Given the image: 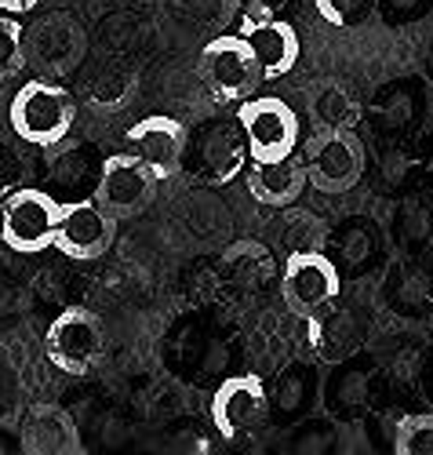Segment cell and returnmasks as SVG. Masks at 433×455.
Here are the masks:
<instances>
[{
    "label": "cell",
    "mask_w": 433,
    "mask_h": 455,
    "mask_svg": "<svg viewBox=\"0 0 433 455\" xmlns=\"http://www.w3.org/2000/svg\"><path fill=\"white\" fill-rule=\"evenodd\" d=\"M237 124L252 161H281L299 146V113L277 95H248L237 109Z\"/></svg>",
    "instance_id": "obj_4"
},
{
    "label": "cell",
    "mask_w": 433,
    "mask_h": 455,
    "mask_svg": "<svg viewBox=\"0 0 433 455\" xmlns=\"http://www.w3.org/2000/svg\"><path fill=\"white\" fill-rule=\"evenodd\" d=\"M382 4H386L389 12H415L422 0H382Z\"/></svg>",
    "instance_id": "obj_31"
},
{
    "label": "cell",
    "mask_w": 433,
    "mask_h": 455,
    "mask_svg": "<svg viewBox=\"0 0 433 455\" xmlns=\"http://www.w3.org/2000/svg\"><path fill=\"white\" fill-rule=\"evenodd\" d=\"M15 172H19V164H15V157H12V149L0 142V194H4V189H12Z\"/></svg>",
    "instance_id": "obj_29"
},
{
    "label": "cell",
    "mask_w": 433,
    "mask_h": 455,
    "mask_svg": "<svg viewBox=\"0 0 433 455\" xmlns=\"http://www.w3.org/2000/svg\"><path fill=\"white\" fill-rule=\"evenodd\" d=\"M186 154H189V168L201 175V182H208V186L233 182L248 164V146H245L237 117L208 121L193 135H186Z\"/></svg>",
    "instance_id": "obj_8"
},
{
    "label": "cell",
    "mask_w": 433,
    "mask_h": 455,
    "mask_svg": "<svg viewBox=\"0 0 433 455\" xmlns=\"http://www.w3.org/2000/svg\"><path fill=\"white\" fill-rule=\"evenodd\" d=\"M113 241H116V219L95 197H81V201L62 204L55 248L66 259H76V262L102 259L113 248Z\"/></svg>",
    "instance_id": "obj_12"
},
{
    "label": "cell",
    "mask_w": 433,
    "mask_h": 455,
    "mask_svg": "<svg viewBox=\"0 0 433 455\" xmlns=\"http://www.w3.org/2000/svg\"><path fill=\"white\" fill-rule=\"evenodd\" d=\"M44 357L66 375H88L102 357V324L92 310L69 307L62 310L44 335Z\"/></svg>",
    "instance_id": "obj_9"
},
{
    "label": "cell",
    "mask_w": 433,
    "mask_h": 455,
    "mask_svg": "<svg viewBox=\"0 0 433 455\" xmlns=\"http://www.w3.org/2000/svg\"><path fill=\"white\" fill-rule=\"evenodd\" d=\"M309 343L328 364L361 354L368 343V314H361L357 307H328V314L309 317Z\"/></svg>",
    "instance_id": "obj_17"
},
{
    "label": "cell",
    "mask_w": 433,
    "mask_h": 455,
    "mask_svg": "<svg viewBox=\"0 0 433 455\" xmlns=\"http://www.w3.org/2000/svg\"><path fill=\"white\" fill-rule=\"evenodd\" d=\"M339 291H342V270L335 259H328L317 248H299L288 255L281 270V295L295 317L309 321L325 314L328 307H335Z\"/></svg>",
    "instance_id": "obj_3"
},
{
    "label": "cell",
    "mask_w": 433,
    "mask_h": 455,
    "mask_svg": "<svg viewBox=\"0 0 433 455\" xmlns=\"http://www.w3.org/2000/svg\"><path fill=\"white\" fill-rule=\"evenodd\" d=\"M309 113L317 117L321 132H332V128H353V124H357L361 106H357V99H353L342 84H325V88L313 92Z\"/></svg>",
    "instance_id": "obj_21"
},
{
    "label": "cell",
    "mask_w": 433,
    "mask_h": 455,
    "mask_svg": "<svg viewBox=\"0 0 433 455\" xmlns=\"http://www.w3.org/2000/svg\"><path fill=\"white\" fill-rule=\"evenodd\" d=\"M186 128L175 117H142L128 128V149L153 168L156 179H172L186 157Z\"/></svg>",
    "instance_id": "obj_15"
},
{
    "label": "cell",
    "mask_w": 433,
    "mask_h": 455,
    "mask_svg": "<svg viewBox=\"0 0 433 455\" xmlns=\"http://www.w3.org/2000/svg\"><path fill=\"white\" fill-rule=\"evenodd\" d=\"M313 401H317V368L309 361H292L281 368L277 383H273L269 394V419L292 427L299 419H306Z\"/></svg>",
    "instance_id": "obj_18"
},
{
    "label": "cell",
    "mask_w": 433,
    "mask_h": 455,
    "mask_svg": "<svg viewBox=\"0 0 433 455\" xmlns=\"http://www.w3.org/2000/svg\"><path fill=\"white\" fill-rule=\"evenodd\" d=\"M426 390H429V397H433V361H429V368H426Z\"/></svg>",
    "instance_id": "obj_32"
},
{
    "label": "cell",
    "mask_w": 433,
    "mask_h": 455,
    "mask_svg": "<svg viewBox=\"0 0 433 455\" xmlns=\"http://www.w3.org/2000/svg\"><path fill=\"white\" fill-rule=\"evenodd\" d=\"M339 244V270L342 274H365L379 259V226L372 219H346L335 234Z\"/></svg>",
    "instance_id": "obj_20"
},
{
    "label": "cell",
    "mask_w": 433,
    "mask_h": 455,
    "mask_svg": "<svg viewBox=\"0 0 433 455\" xmlns=\"http://www.w3.org/2000/svg\"><path fill=\"white\" fill-rule=\"evenodd\" d=\"M19 69H26V48H22V26L15 15L0 12V81L15 77Z\"/></svg>",
    "instance_id": "obj_25"
},
{
    "label": "cell",
    "mask_w": 433,
    "mask_h": 455,
    "mask_svg": "<svg viewBox=\"0 0 433 455\" xmlns=\"http://www.w3.org/2000/svg\"><path fill=\"white\" fill-rule=\"evenodd\" d=\"M22 48H26V66H33L48 81H59L84 59L88 36L73 15L52 12L44 19H36L29 29H22Z\"/></svg>",
    "instance_id": "obj_5"
},
{
    "label": "cell",
    "mask_w": 433,
    "mask_h": 455,
    "mask_svg": "<svg viewBox=\"0 0 433 455\" xmlns=\"http://www.w3.org/2000/svg\"><path fill=\"white\" fill-rule=\"evenodd\" d=\"M397 455H433V411H408L393 427Z\"/></svg>",
    "instance_id": "obj_22"
},
{
    "label": "cell",
    "mask_w": 433,
    "mask_h": 455,
    "mask_svg": "<svg viewBox=\"0 0 433 455\" xmlns=\"http://www.w3.org/2000/svg\"><path fill=\"white\" fill-rule=\"evenodd\" d=\"M313 8L332 26H357L372 15V0H313Z\"/></svg>",
    "instance_id": "obj_27"
},
{
    "label": "cell",
    "mask_w": 433,
    "mask_h": 455,
    "mask_svg": "<svg viewBox=\"0 0 433 455\" xmlns=\"http://www.w3.org/2000/svg\"><path fill=\"white\" fill-rule=\"evenodd\" d=\"M241 36L248 41L255 62H259V73H262V81H277L285 77V73L295 69L299 62V33L292 29V22L285 19H248Z\"/></svg>",
    "instance_id": "obj_16"
},
{
    "label": "cell",
    "mask_w": 433,
    "mask_h": 455,
    "mask_svg": "<svg viewBox=\"0 0 433 455\" xmlns=\"http://www.w3.org/2000/svg\"><path fill=\"white\" fill-rule=\"evenodd\" d=\"M375 383H379V364L368 354H353L335 361L328 383H325V408L332 419L346 423H361L372 411V397H375Z\"/></svg>",
    "instance_id": "obj_13"
},
{
    "label": "cell",
    "mask_w": 433,
    "mask_h": 455,
    "mask_svg": "<svg viewBox=\"0 0 433 455\" xmlns=\"http://www.w3.org/2000/svg\"><path fill=\"white\" fill-rule=\"evenodd\" d=\"M8 121H12V132L22 142L52 149V146L66 142V135L76 121V102L59 81L36 77V81H26L15 92Z\"/></svg>",
    "instance_id": "obj_1"
},
{
    "label": "cell",
    "mask_w": 433,
    "mask_h": 455,
    "mask_svg": "<svg viewBox=\"0 0 433 455\" xmlns=\"http://www.w3.org/2000/svg\"><path fill=\"white\" fill-rule=\"evenodd\" d=\"M248 189H252V197L266 208H292L299 201V194L306 189V168L295 157L252 161Z\"/></svg>",
    "instance_id": "obj_19"
},
{
    "label": "cell",
    "mask_w": 433,
    "mask_h": 455,
    "mask_svg": "<svg viewBox=\"0 0 433 455\" xmlns=\"http://www.w3.org/2000/svg\"><path fill=\"white\" fill-rule=\"evenodd\" d=\"M335 444H339V427L328 415V419H306V423H299L295 434H292L288 451L292 455H328Z\"/></svg>",
    "instance_id": "obj_23"
},
{
    "label": "cell",
    "mask_w": 433,
    "mask_h": 455,
    "mask_svg": "<svg viewBox=\"0 0 433 455\" xmlns=\"http://www.w3.org/2000/svg\"><path fill=\"white\" fill-rule=\"evenodd\" d=\"M269 419V390L259 375H233L222 379L212 394V427L222 441H241Z\"/></svg>",
    "instance_id": "obj_11"
},
{
    "label": "cell",
    "mask_w": 433,
    "mask_h": 455,
    "mask_svg": "<svg viewBox=\"0 0 433 455\" xmlns=\"http://www.w3.org/2000/svg\"><path fill=\"white\" fill-rule=\"evenodd\" d=\"M19 451L26 455H81L84 441L73 415L59 404H33L19 419Z\"/></svg>",
    "instance_id": "obj_14"
},
{
    "label": "cell",
    "mask_w": 433,
    "mask_h": 455,
    "mask_svg": "<svg viewBox=\"0 0 433 455\" xmlns=\"http://www.w3.org/2000/svg\"><path fill=\"white\" fill-rule=\"evenodd\" d=\"M36 4H44V0H0V12H4V15H26Z\"/></svg>",
    "instance_id": "obj_30"
},
{
    "label": "cell",
    "mask_w": 433,
    "mask_h": 455,
    "mask_svg": "<svg viewBox=\"0 0 433 455\" xmlns=\"http://www.w3.org/2000/svg\"><path fill=\"white\" fill-rule=\"evenodd\" d=\"M116 222L121 219H139L153 197H156V175L146 161H139L132 149L128 154H113L99 164L95 194H92Z\"/></svg>",
    "instance_id": "obj_7"
},
{
    "label": "cell",
    "mask_w": 433,
    "mask_h": 455,
    "mask_svg": "<svg viewBox=\"0 0 433 455\" xmlns=\"http://www.w3.org/2000/svg\"><path fill=\"white\" fill-rule=\"evenodd\" d=\"M52 149H55V157H52V175H55V182H59V186L84 182L88 164H92V154H88L92 146H69V149L52 146Z\"/></svg>",
    "instance_id": "obj_26"
},
{
    "label": "cell",
    "mask_w": 433,
    "mask_h": 455,
    "mask_svg": "<svg viewBox=\"0 0 433 455\" xmlns=\"http://www.w3.org/2000/svg\"><path fill=\"white\" fill-rule=\"evenodd\" d=\"M201 77L219 99H248L259 88L262 73L245 36L222 33V36H212L201 52Z\"/></svg>",
    "instance_id": "obj_10"
},
{
    "label": "cell",
    "mask_w": 433,
    "mask_h": 455,
    "mask_svg": "<svg viewBox=\"0 0 433 455\" xmlns=\"http://www.w3.org/2000/svg\"><path fill=\"white\" fill-rule=\"evenodd\" d=\"M59 215H62V204L48 189L22 186L0 204V241L19 255L48 251V248H55Z\"/></svg>",
    "instance_id": "obj_2"
},
{
    "label": "cell",
    "mask_w": 433,
    "mask_h": 455,
    "mask_svg": "<svg viewBox=\"0 0 433 455\" xmlns=\"http://www.w3.org/2000/svg\"><path fill=\"white\" fill-rule=\"evenodd\" d=\"M365 146L353 128L321 132L306 149V182L321 194H346L365 179Z\"/></svg>",
    "instance_id": "obj_6"
},
{
    "label": "cell",
    "mask_w": 433,
    "mask_h": 455,
    "mask_svg": "<svg viewBox=\"0 0 433 455\" xmlns=\"http://www.w3.org/2000/svg\"><path fill=\"white\" fill-rule=\"evenodd\" d=\"M248 4H252V12L262 15V19H281V12L299 8L302 0H248Z\"/></svg>",
    "instance_id": "obj_28"
},
{
    "label": "cell",
    "mask_w": 433,
    "mask_h": 455,
    "mask_svg": "<svg viewBox=\"0 0 433 455\" xmlns=\"http://www.w3.org/2000/svg\"><path fill=\"white\" fill-rule=\"evenodd\" d=\"M372 113H375L379 132L397 135V132H405V128L412 124V117H415V102H412V95H408L405 88H389V95H382V99L372 106Z\"/></svg>",
    "instance_id": "obj_24"
}]
</instances>
